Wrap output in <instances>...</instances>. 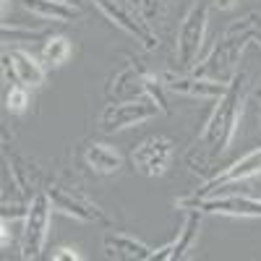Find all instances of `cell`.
<instances>
[{"instance_id": "obj_1", "label": "cell", "mask_w": 261, "mask_h": 261, "mask_svg": "<svg viewBox=\"0 0 261 261\" xmlns=\"http://www.w3.org/2000/svg\"><path fill=\"white\" fill-rule=\"evenodd\" d=\"M246 84H248L246 73H235V79L227 84V92L217 99L199 139L186 151V165L193 172H206L214 165V160L232 144L238 125H241L243 105H246V89H248Z\"/></svg>"}, {"instance_id": "obj_2", "label": "cell", "mask_w": 261, "mask_h": 261, "mask_svg": "<svg viewBox=\"0 0 261 261\" xmlns=\"http://www.w3.org/2000/svg\"><path fill=\"white\" fill-rule=\"evenodd\" d=\"M248 42H253L251 13L232 21V24L225 29V34L217 39L212 53L201 63H196L193 73L204 76V79H212V81H220V84H230L238 73V60H241Z\"/></svg>"}, {"instance_id": "obj_3", "label": "cell", "mask_w": 261, "mask_h": 261, "mask_svg": "<svg viewBox=\"0 0 261 261\" xmlns=\"http://www.w3.org/2000/svg\"><path fill=\"white\" fill-rule=\"evenodd\" d=\"M165 86H162V79L149 73L139 60H130L123 71H118L110 84H107V97L110 102H125V99H144L149 97L160 107V113L167 115L170 107H167V97H165Z\"/></svg>"}, {"instance_id": "obj_4", "label": "cell", "mask_w": 261, "mask_h": 261, "mask_svg": "<svg viewBox=\"0 0 261 261\" xmlns=\"http://www.w3.org/2000/svg\"><path fill=\"white\" fill-rule=\"evenodd\" d=\"M178 209H199L201 214H220V217H261V196L246 191H222L214 196H186L175 201Z\"/></svg>"}, {"instance_id": "obj_5", "label": "cell", "mask_w": 261, "mask_h": 261, "mask_svg": "<svg viewBox=\"0 0 261 261\" xmlns=\"http://www.w3.org/2000/svg\"><path fill=\"white\" fill-rule=\"evenodd\" d=\"M206 21H209V3L199 0L188 8V13L180 21L178 29V45H175V60L180 73H188L196 68V60L204 47V34H206Z\"/></svg>"}, {"instance_id": "obj_6", "label": "cell", "mask_w": 261, "mask_h": 261, "mask_svg": "<svg viewBox=\"0 0 261 261\" xmlns=\"http://www.w3.org/2000/svg\"><path fill=\"white\" fill-rule=\"evenodd\" d=\"M53 201L47 191H39L29 201V212L24 217V227H21V258H39L45 251L47 235H50V214Z\"/></svg>"}, {"instance_id": "obj_7", "label": "cell", "mask_w": 261, "mask_h": 261, "mask_svg": "<svg viewBox=\"0 0 261 261\" xmlns=\"http://www.w3.org/2000/svg\"><path fill=\"white\" fill-rule=\"evenodd\" d=\"M160 113V107L149 97L144 99H125V102H110L99 115V130L102 134H115L123 128H134L146 120H151Z\"/></svg>"}, {"instance_id": "obj_8", "label": "cell", "mask_w": 261, "mask_h": 261, "mask_svg": "<svg viewBox=\"0 0 261 261\" xmlns=\"http://www.w3.org/2000/svg\"><path fill=\"white\" fill-rule=\"evenodd\" d=\"M94 6L105 13L107 21H113L118 29H123L125 34L136 37L146 50H157L160 47V37L154 34L146 21L139 16V11L134 6H123L120 0H94Z\"/></svg>"}, {"instance_id": "obj_9", "label": "cell", "mask_w": 261, "mask_h": 261, "mask_svg": "<svg viewBox=\"0 0 261 261\" xmlns=\"http://www.w3.org/2000/svg\"><path fill=\"white\" fill-rule=\"evenodd\" d=\"M175 154V141L170 136H149L130 151V165L136 172L146 178H160L170 167V160Z\"/></svg>"}, {"instance_id": "obj_10", "label": "cell", "mask_w": 261, "mask_h": 261, "mask_svg": "<svg viewBox=\"0 0 261 261\" xmlns=\"http://www.w3.org/2000/svg\"><path fill=\"white\" fill-rule=\"evenodd\" d=\"M45 191H47L50 201H53V206H55L58 212L73 217V220H79V222H89V225H94V222H97V225H107L105 212H102L92 199H86L84 193L71 191V188H63V186H58V183L47 186Z\"/></svg>"}, {"instance_id": "obj_11", "label": "cell", "mask_w": 261, "mask_h": 261, "mask_svg": "<svg viewBox=\"0 0 261 261\" xmlns=\"http://www.w3.org/2000/svg\"><path fill=\"white\" fill-rule=\"evenodd\" d=\"M162 86L172 94L180 97H193V99H220L227 92V84L212 81L196 73H175V71H165L162 76Z\"/></svg>"}, {"instance_id": "obj_12", "label": "cell", "mask_w": 261, "mask_h": 261, "mask_svg": "<svg viewBox=\"0 0 261 261\" xmlns=\"http://www.w3.org/2000/svg\"><path fill=\"white\" fill-rule=\"evenodd\" d=\"M3 162H6V172L13 178L16 183V191L24 201H32L34 196L42 191L39 183H42V172L39 167L29 160V157H21L16 151H8L3 149Z\"/></svg>"}, {"instance_id": "obj_13", "label": "cell", "mask_w": 261, "mask_h": 261, "mask_svg": "<svg viewBox=\"0 0 261 261\" xmlns=\"http://www.w3.org/2000/svg\"><path fill=\"white\" fill-rule=\"evenodd\" d=\"M261 175V146L248 151V154H243L241 160H235L232 165H227L225 170L220 172H214V175L196 191V196H201L206 193L209 188H217V186H222V183H232V180H251V178H258Z\"/></svg>"}, {"instance_id": "obj_14", "label": "cell", "mask_w": 261, "mask_h": 261, "mask_svg": "<svg viewBox=\"0 0 261 261\" xmlns=\"http://www.w3.org/2000/svg\"><path fill=\"white\" fill-rule=\"evenodd\" d=\"M102 251L107 258L118 261H146L154 258V248H149L144 241L128 235V232H105L102 238Z\"/></svg>"}, {"instance_id": "obj_15", "label": "cell", "mask_w": 261, "mask_h": 261, "mask_svg": "<svg viewBox=\"0 0 261 261\" xmlns=\"http://www.w3.org/2000/svg\"><path fill=\"white\" fill-rule=\"evenodd\" d=\"M6 55L11 58L16 84H24V86H29V89H34V86H39L42 81H45L47 68L32 53H27V50H6Z\"/></svg>"}, {"instance_id": "obj_16", "label": "cell", "mask_w": 261, "mask_h": 261, "mask_svg": "<svg viewBox=\"0 0 261 261\" xmlns=\"http://www.w3.org/2000/svg\"><path fill=\"white\" fill-rule=\"evenodd\" d=\"M84 160L97 175H115V172H120V167H123V154L115 146L102 144V141H92L89 146H86Z\"/></svg>"}, {"instance_id": "obj_17", "label": "cell", "mask_w": 261, "mask_h": 261, "mask_svg": "<svg viewBox=\"0 0 261 261\" xmlns=\"http://www.w3.org/2000/svg\"><path fill=\"white\" fill-rule=\"evenodd\" d=\"M199 230H201V212H199V209H186L183 227L178 230V238H175V241L170 243L167 258H170V261L186 258L188 251L196 246V241H199Z\"/></svg>"}, {"instance_id": "obj_18", "label": "cell", "mask_w": 261, "mask_h": 261, "mask_svg": "<svg viewBox=\"0 0 261 261\" xmlns=\"http://www.w3.org/2000/svg\"><path fill=\"white\" fill-rule=\"evenodd\" d=\"M21 6L32 11L39 18H50V21H76L79 8L65 3V0H21Z\"/></svg>"}, {"instance_id": "obj_19", "label": "cell", "mask_w": 261, "mask_h": 261, "mask_svg": "<svg viewBox=\"0 0 261 261\" xmlns=\"http://www.w3.org/2000/svg\"><path fill=\"white\" fill-rule=\"evenodd\" d=\"M68 58H71V39L63 37V34H53L45 42L42 55H39V60H42L45 68H58V65H63Z\"/></svg>"}, {"instance_id": "obj_20", "label": "cell", "mask_w": 261, "mask_h": 261, "mask_svg": "<svg viewBox=\"0 0 261 261\" xmlns=\"http://www.w3.org/2000/svg\"><path fill=\"white\" fill-rule=\"evenodd\" d=\"M130 6H134L139 11V16L146 21L149 27L160 24V21L165 18V0H130Z\"/></svg>"}, {"instance_id": "obj_21", "label": "cell", "mask_w": 261, "mask_h": 261, "mask_svg": "<svg viewBox=\"0 0 261 261\" xmlns=\"http://www.w3.org/2000/svg\"><path fill=\"white\" fill-rule=\"evenodd\" d=\"M27 105H29V86L24 84H13L8 94H6V107H8V113L13 115H21L27 110Z\"/></svg>"}, {"instance_id": "obj_22", "label": "cell", "mask_w": 261, "mask_h": 261, "mask_svg": "<svg viewBox=\"0 0 261 261\" xmlns=\"http://www.w3.org/2000/svg\"><path fill=\"white\" fill-rule=\"evenodd\" d=\"M50 258H53V261H81L84 256H81L73 246H58V248H53Z\"/></svg>"}, {"instance_id": "obj_23", "label": "cell", "mask_w": 261, "mask_h": 261, "mask_svg": "<svg viewBox=\"0 0 261 261\" xmlns=\"http://www.w3.org/2000/svg\"><path fill=\"white\" fill-rule=\"evenodd\" d=\"M251 24H253V42L261 47V13H251Z\"/></svg>"}, {"instance_id": "obj_24", "label": "cell", "mask_w": 261, "mask_h": 261, "mask_svg": "<svg viewBox=\"0 0 261 261\" xmlns=\"http://www.w3.org/2000/svg\"><path fill=\"white\" fill-rule=\"evenodd\" d=\"M3 73H6V79L11 81V84H16V73H13V65H11V58L3 53Z\"/></svg>"}, {"instance_id": "obj_25", "label": "cell", "mask_w": 261, "mask_h": 261, "mask_svg": "<svg viewBox=\"0 0 261 261\" xmlns=\"http://www.w3.org/2000/svg\"><path fill=\"white\" fill-rule=\"evenodd\" d=\"M235 3H238V0H214V8H220V11H230V8H235Z\"/></svg>"}, {"instance_id": "obj_26", "label": "cell", "mask_w": 261, "mask_h": 261, "mask_svg": "<svg viewBox=\"0 0 261 261\" xmlns=\"http://www.w3.org/2000/svg\"><path fill=\"white\" fill-rule=\"evenodd\" d=\"M253 99H256V105H258V115H261V89L253 92Z\"/></svg>"}, {"instance_id": "obj_27", "label": "cell", "mask_w": 261, "mask_h": 261, "mask_svg": "<svg viewBox=\"0 0 261 261\" xmlns=\"http://www.w3.org/2000/svg\"><path fill=\"white\" fill-rule=\"evenodd\" d=\"M65 3H71V6H79V3H81V0H65Z\"/></svg>"}]
</instances>
